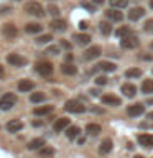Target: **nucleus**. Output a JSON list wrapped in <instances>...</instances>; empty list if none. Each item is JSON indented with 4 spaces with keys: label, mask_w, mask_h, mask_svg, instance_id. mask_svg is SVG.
I'll use <instances>...</instances> for the list:
<instances>
[{
    "label": "nucleus",
    "mask_w": 153,
    "mask_h": 158,
    "mask_svg": "<svg viewBox=\"0 0 153 158\" xmlns=\"http://www.w3.org/2000/svg\"><path fill=\"white\" fill-rule=\"evenodd\" d=\"M15 104H17V96L15 94H3L2 97H0V109L2 110H8V109H12Z\"/></svg>",
    "instance_id": "nucleus-1"
},
{
    "label": "nucleus",
    "mask_w": 153,
    "mask_h": 158,
    "mask_svg": "<svg viewBox=\"0 0 153 158\" xmlns=\"http://www.w3.org/2000/svg\"><path fill=\"white\" fill-rule=\"evenodd\" d=\"M25 12L28 15H33V17H43L44 15V10L38 2H28L25 5Z\"/></svg>",
    "instance_id": "nucleus-2"
},
{
    "label": "nucleus",
    "mask_w": 153,
    "mask_h": 158,
    "mask_svg": "<svg viewBox=\"0 0 153 158\" xmlns=\"http://www.w3.org/2000/svg\"><path fill=\"white\" fill-rule=\"evenodd\" d=\"M64 109H66L68 112H71V114H82L84 110H86V107H84L79 101H74V99L72 101H68Z\"/></svg>",
    "instance_id": "nucleus-3"
},
{
    "label": "nucleus",
    "mask_w": 153,
    "mask_h": 158,
    "mask_svg": "<svg viewBox=\"0 0 153 158\" xmlns=\"http://www.w3.org/2000/svg\"><path fill=\"white\" fill-rule=\"evenodd\" d=\"M36 71L41 74V76H51L53 74V64L48 61H41L36 64Z\"/></svg>",
    "instance_id": "nucleus-4"
},
{
    "label": "nucleus",
    "mask_w": 153,
    "mask_h": 158,
    "mask_svg": "<svg viewBox=\"0 0 153 158\" xmlns=\"http://www.w3.org/2000/svg\"><path fill=\"white\" fill-rule=\"evenodd\" d=\"M7 61L12 64V66H25L27 64V58H23V56H20V54L17 53H12V54H8L7 56Z\"/></svg>",
    "instance_id": "nucleus-5"
},
{
    "label": "nucleus",
    "mask_w": 153,
    "mask_h": 158,
    "mask_svg": "<svg viewBox=\"0 0 153 158\" xmlns=\"http://www.w3.org/2000/svg\"><path fill=\"white\" fill-rule=\"evenodd\" d=\"M120 44L122 48H127V49H132V48H137L138 46V38L135 35H130V36H125L120 40Z\"/></svg>",
    "instance_id": "nucleus-6"
},
{
    "label": "nucleus",
    "mask_w": 153,
    "mask_h": 158,
    "mask_svg": "<svg viewBox=\"0 0 153 158\" xmlns=\"http://www.w3.org/2000/svg\"><path fill=\"white\" fill-rule=\"evenodd\" d=\"M143 110H145L143 104H132V106L127 107V114H128L130 117H138V115H142Z\"/></svg>",
    "instance_id": "nucleus-7"
},
{
    "label": "nucleus",
    "mask_w": 153,
    "mask_h": 158,
    "mask_svg": "<svg viewBox=\"0 0 153 158\" xmlns=\"http://www.w3.org/2000/svg\"><path fill=\"white\" fill-rule=\"evenodd\" d=\"M5 128H7L10 133H17V132H20V130L23 128V122L15 118V120H10L7 125H5Z\"/></svg>",
    "instance_id": "nucleus-8"
},
{
    "label": "nucleus",
    "mask_w": 153,
    "mask_h": 158,
    "mask_svg": "<svg viewBox=\"0 0 153 158\" xmlns=\"http://www.w3.org/2000/svg\"><path fill=\"white\" fill-rule=\"evenodd\" d=\"M138 143L145 148H153V135L142 133V135H138Z\"/></svg>",
    "instance_id": "nucleus-9"
},
{
    "label": "nucleus",
    "mask_w": 153,
    "mask_h": 158,
    "mask_svg": "<svg viewBox=\"0 0 153 158\" xmlns=\"http://www.w3.org/2000/svg\"><path fill=\"white\" fill-rule=\"evenodd\" d=\"M105 17L109 20H112V22H120V20L123 18V15H122V12L118 8H109L105 12Z\"/></svg>",
    "instance_id": "nucleus-10"
},
{
    "label": "nucleus",
    "mask_w": 153,
    "mask_h": 158,
    "mask_svg": "<svg viewBox=\"0 0 153 158\" xmlns=\"http://www.w3.org/2000/svg\"><path fill=\"white\" fill-rule=\"evenodd\" d=\"M102 104H105V106H120V99L117 96H112V94H105V96H102Z\"/></svg>",
    "instance_id": "nucleus-11"
},
{
    "label": "nucleus",
    "mask_w": 153,
    "mask_h": 158,
    "mask_svg": "<svg viewBox=\"0 0 153 158\" xmlns=\"http://www.w3.org/2000/svg\"><path fill=\"white\" fill-rule=\"evenodd\" d=\"M3 35H5V38L13 40V38L18 35V30H17V27H15V25L8 23V25H5V27H3Z\"/></svg>",
    "instance_id": "nucleus-12"
},
{
    "label": "nucleus",
    "mask_w": 153,
    "mask_h": 158,
    "mask_svg": "<svg viewBox=\"0 0 153 158\" xmlns=\"http://www.w3.org/2000/svg\"><path fill=\"white\" fill-rule=\"evenodd\" d=\"M68 127H69V118H66V117H59L53 125L54 132H63L64 128H68Z\"/></svg>",
    "instance_id": "nucleus-13"
},
{
    "label": "nucleus",
    "mask_w": 153,
    "mask_h": 158,
    "mask_svg": "<svg viewBox=\"0 0 153 158\" xmlns=\"http://www.w3.org/2000/svg\"><path fill=\"white\" fill-rule=\"evenodd\" d=\"M143 13H145V10H143L142 7H135V8H132L130 12H128V18H130L132 22H137L138 18L143 17Z\"/></svg>",
    "instance_id": "nucleus-14"
},
{
    "label": "nucleus",
    "mask_w": 153,
    "mask_h": 158,
    "mask_svg": "<svg viewBox=\"0 0 153 158\" xmlns=\"http://www.w3.org/2000/svg\"><path fill=\"white\" fill-rule=\"evenodd\" d=\"M101 53H102L101 46H91L86 51V54H84V58H86V59H94V58H97Z\"/></svg>",
    "instance_id": "nucleus-15"
},
{
    "label": "nucleus",
    "mask_w": 153,
    "mask_h": 158,
    "mask_svg": "<svg viewBox=\"0 0 153 158\" xmlns=\"http://www.w3.org/2000/svg\"><path fill=\"white\" fill-rule=\"evenodd\" d=\"M33 87H35V84L31 81H28V79H23V81L18 82V91L20 92H28V91H31Z\"/></svg>",
    "instance_id": "nucleus-16"
},
{
    "label": "nucleus",
    "mask_w": 153,
    "mask_h": 158,
    "mask_svg": "<svg viewBox=\"0 0 153 158\" xmlns=\"http://www.w3.org/2000/svg\"><path fill=\"white\" fill-rule=\"evenodd\" d=\"M44 147V140L43 138H35L28 143V150H41Z\"/></svg>",
    "instance_id": "nucleus-17"
},
{
    "label": "nucleus",
    "mask_w": 153,
    "mask_h": 158,
    "mask_svg": "<svg viewBox=\"0 0 153 158\" xmlns=\"http://www.w3.org/2000/svg\"><path fill=\"white\" fill-rule=\"evenodd\" d=\"M122 92L125 94L127 97H133L137 94V87L133 86V84H123V86H122Z\"/></svg>",
    "instance_id": "nucleus-18"
},
{
    "label": "nucleus",
    "mask_w": 153,
    "mask_h": 158,
    "mask_svg": "<svg viewBox=\"0 0 153 158\" xmlns=\"http://www.w3.org/2000/svg\"><path fill=\"white\" fill-rule=\"evenodd\" d=\"M112 150V140H109V138H105V140H102L101 147H99V152L102 153V155H107L109 152Z\"/></svg>",
    "instance_id": "nucleus-19"
},
{
    "label": "nucleus",
    "mask_w": 153,
    "mask_h": 158,
    "mask_svg": "<svg viewBox=\"0 0 153 158\" xmlns=\"http://www.w3.org/2000/svg\"><path fill=\"white\" fill-rule=\"evenodd\" d=\"M66 27H68V25H66L64 20H53V22H51V28L56 30V31H64Z\"/></svg>",
    "instance_id": "nucleus-20"
},
{
    "label": "nucleus",
    "mask_w": 153,
    "mask_h": 158,
    "mask_svg": "<svg viewBox=\"0 0 153 158\" xmlns=\"http://www.w3.org/2000/svg\"><path fill=\"white\" fill-rule=\"evenodd\" d=\"M74 40H76V43H79V44H89L91 36L86 33H79V35H74Z\"/></svg>",
    "instance_id": "nucleus-21"
},
{
    "label": "nucleus",
    "mask_w": 153,
    "mask_h": 158,
    "mask_svg": "<svg viewBox=\"0 0 153 158\" xmlns=\"http://www.w3.org/2000/svg\"><path fill=\"white\" fill-rule=\"evenodd\" d=\"M86 132L89 135H99V133H101V125H99V123H89L86 127Z\"/></svg>",
    "instance_id": "nucleus-22"
},
{
    "label": "nucleus",
    "mask_w": 153,
    "mask_h": 158,
    "mask_svg": "<svg viewBox=\"0 0 153 158\" xmlns=\"http://www.w3.org/2000/svg\"><path fill=\"white\" fill-rule=\"evenodd\" d=\"M53 110V106H43V107H36L33 110L35 115H46V114H49Z\"/></svg>",
    "instance_id": "nucleus-23"
},
{
    "label": "nucleus",
    "mask_w": 153,
    "mask_h": 158,
    "mask_svg": "<svg viewBox=\"0 0 153 158\" xmlns=\"http://www.w3.org/2000/svg\"><path fill=\"white\" fill-rule=\"evenodd\" d=\"M53 155H54V150L51 147H43L39 150V158H53Z\"/></svg>",
    "instance_id": "nucleus-24"
},
{
    "label": "nucleus",
    "mask_w": 153,
    "mask_h": 158,
    "mask_svg": "<svg viewBox=\"0 0 153 158\" xmlns=\"http://www.w3.org/2000/svg\"><path fill=\"white\" fill-rule=\"evenodd\" d=\"M99 69H102V71H115L117 66L114 63H109V61H102V63H99Z\"/></svg>",
    "instance_id": "nucleus-25"
},
{
    "label": "nucleus",
    "mask_w": 153,
    "mask_h": 158,
    "mask_svg": "<svg viewBox=\"0 0 153 158\" xmlns=\"http://www.w3.org/2000/svg\"><path fill=\"white\" fill-rule=\"evenodd\" d=\"M61 71H63L64 74H69V76H72V74L77 73V68L74 66V64H63V66H61Z\"/></svg>",
    "instance_id": "nucleus-26"
},
{
    "label": "nucleus",
    "mask_w": 153,
    "mask_h": 158,
    "mask_svg": "<svg viewBox=\"0 0 153 158\" xmlns=\"http://www.w3.org/2000/svg\"><path fill=\"white\" fill-rule=\"evenodd\" d=\"M41 25L39 23H28L27 27H25V30H27V33H39L41 31Z\"/></svg>",
    "instance_id": "nucleus-27"
},
{
    "label": "nucleus",
    "mask_w": 153,
    "mask_h": 158,
    "mask_svg": "<svg viewBox=\"0 0 153 158\" xmlns=\"http://www.w3.org/2000/svg\"><path fill=\"white\" fill-rule=\"evenodd\" d=\"M99 30H101L102 35H110L112 33V27H110V23H107V22L99 23Z\"/></svg>",
    "instance_id": "nucleus-28"
},
{
    "label": "nucleus",
    "mask_w": 153,
    "mask_h": 158,
    "mask_svg": "<svg viewBox=\"0 0 153 158\" xmlns=\"http://www.w3.org/2000/svg\"><path fill=\"white\" fill-rule=\"evenodd\" d=\"M142 91L145 94H151L153 92V79H147V81L142 84Z\"/></svg>",
    "instance_id": "nucleus-29"
},
{
    "label": "nucleus",
    "mask_w": 153,
    "mask_h": 158,
    "mask_svg": "<svg viewBox=\"0 0 153 158\" xmlns=\"http://www.w3.org/2000/svg\"><path fill=\"white\" fill-rule=\"evenodd\" d=\"M110 5H112L114 8L122 10V8H125L127 5H128V0H110Z\"/></svg>",
    "instance_id": "nucleus-30"
},
{
    "label": "nucleus",
    "mask_w": 153,
    "mask_h": 158,
    "mask_svg": "<svg viewBox=\"0 0 153 158\" xmlns=\"http://www.w3.org/2000/svg\"><path fill=\"white\" fill-rule=\"evenodd\" d=\"M130 35H133V33H132V30L128 28V27H120V28L117 30V36H120V38L130 36Z\"/></svg>",
    "instance_id": "nucleus-31"
},
{
    "label": "nucleus",
    "mask_w": 153,
    "mask_h": 158,
    "mask_svg": "<svg viewBox=\"0 0 153 158\" xmlns=\"http://www.w3.org/2000/svg\"><path fill=\"white\" fill-rule=\"evenodd\" d=\"M125 76L127 77H140L142 71L138 68H130V69H127V71H125Z\"/></svg>",
    "instance_id": "nucleus-32"
},
{
    "label": "nucleus",
    "mask_w": 153,
    "mask_h": 158,
    "mask_svg": "<svg viewBox=\"0 0 153 158\" xmlns=\"http://www.w3.org/2000/svg\"><path fill=\"white\" fill-rule=\"evenodd\" d=\"M79 132H81V130H79V127H69L68 132H66V135H68L69 140H74V138L79 135Z\"/></svg>",
    "instance_id": "nucleus-33"
},
{
    "label": "nucleus",
    "mask_w": 153,
    "mask_h": 158,
    "mask_svg": "<svg viewBox=\"0 0 153 158\" xmlns=\"http://www.w3.org/2000/svg\"><path fill=\"white\" fill-rule=\"evenodd\" d=\"M30 101H31L33 104L43 102V101H44V94H43V92H33L31 96H30Z\"/></svg>",
    "instance_id": "nucleus-34"
},
{
    "label": "nucleus",
    "mask_w": 153,
    "mask_h": 158,
    "mask_svg": "<svg viewBox=\"0 0 153 158\" xmlns=\"http://www.w3.org/2000/svg\"><path fill=\"white\" fill-rule=\"evenodd\" d=\"M48 12H49V15H53V17H58V15H59V8L56 7V5H49V7H48Z\"/></svg>",
    "instance_id": "nucleus-35"
},
{
    "label": "nucleus",
    "mask_w": 153,
    "mask_h": 158,
    "mask_svg": "<svg viewBox=\"0 0 153 158\" xmlns=\"http://www.w3.org/2000/svg\"><path fill=\"white\" fill-rule=\"evenodd\" d=\"M51 40H53L51 35H43V36L36 38V41H38V43H48V41H51Z\"/></svg>",
    "instance_id": "nucleus-36"
},
{
    "label": "nucleus",
    "mask_w": 153,
    "mask_h": 158,
    "mask_svg": "<svg viewBox=\"0 0 153 158\" xmlns=\"http://www.w3.org/2000/svg\"><path fill=\"white\" fill-rule=\"evenodd\" d=\"M46 53H49V54H58V53H59V48H58V46H49V48L46 49Z\"/></svg>",
    "instance_id": "nucleus-37"
},
{
    "label": "nucleus",
    "mask_w": 153,
    "mask_h": 158,
    "mask_svg": "<svg viewBox=\"0 0 153 158\" xmlns=\"http://www.w3.org/2000/svg\"><path fill=\"white\" fill-rule=\"evenodd\" d=\"M81 5H82V7L86 8V10H89V12H94V8H96V7H94V5H92V3H87V2H82Z\"/></svg>",
    "instance_id": "nucleus-38"
},
{
    "label": "nucleus",
    "mask_w": 153,
    "mask_h": 158,
    "mask_svg": "<svg viewBox=\"0 0 153 158\" xmlns=\"http://www.w3.org/2000/svg\"><path fill=\"white\" fill-rule=\"evenodd\" d=\"M105 82H107V79L104 77V76H99V77H96V84H99V86H104Z\"/></svg>",
    "instance_id": "nucleus-39"
},
{
    "label": "nucleus",
    "mask_w": 153,
    "mask_h": 158,
    "mask_svg": "<svg viewBox=\"0 0 153 158\" xmlns=\"http://www.w3.org/2000/svg\"><path fill=\"white\" fill-rule=\"evenodd\" d=\"M145 30H153V20H148L145 23Z\"/></svg>",
    "instance_id": "nucleus-40"
},
{
    "label": "nucleus",
    "mask_w": 153,
    "mask_h": 158,
    "mask_svg": "<svg viewBox=\"0 0 153 158\" xmlns=\"http://www.w3.org/2000/svg\"><path fill=\"white\" fill-rule=\"evenodd\" d=\"M79 28H81V30H86V28H87V22H79Z\"/></svg>",
    "instance_id": "nucleus-41"
},
{
    "label": "nucleus",
    "mask_w": 153,
    "mask_h": 158,
    "mask_svg": "<svg viewBox=\"0 0 153 158\" xmlns=\"http://www.w3.org/2000/svg\"><path fill=\"white\" fill-rule=\"evenodd\" d=\"M61 44H63V48H66V49H71V44H69L68 41H61Z\"/></svg>",
    "instance_id": "nucleus-42"
},
{
    "label": "nucleus",
    "mask_w": 153,
    "mask_h": 158,
    "mask_svg": "<svg viewBox=\"0 0 153 158\" xmlns=\"http://www.w3.org/2000/svg\"><path fill=\"white\" fill-rule=\"evenodd\" d=\"M89 92H91L92 96H99V91H97V89H91V91H89Z\"/></svg>",
    "instance_id": "nucleus-43"
},
{
    "label": "nucleus",
    "mask_w": 153,
    "mask_h": 158,
    "mask_svg": "<svg viewBox=\"0 0 153 158\" xmlns=\"http://www.w3.org/2000/svg\"><path fill=\"white\" fill-rule=\"evenodd\" d=\"M142 58H143V59H153L151 54H142Z\"/></svg>",
    "instance_id": "nucleus-44"
},
{
    "label": "nucleus",
    "mask_w": 153,
    "mask_h": 158,
    "mask_svg": "<svg viewBox=\"0 0 153 158\" xmlns=\"http://www.w3.org/2000/svg\"><path fill=\"white\" fill-rule=\"evenodd\" d=\"M92 112H97V114H102L104 110H102V109H96V107H94V109H92Z\"/></svg>",
    "instance_id": "nucleus-45"
},
{
    "label": "nucleus",
    "mask_w": 153,
    "mask_h": 158,
    "mask_svg": "<svg viewBox=\"0 0 153 158\" xmlns=\"http://www.w3.org/2000/svg\"><path fill=\"white\" fill-rule=\"evenodd\" d=\"M3 74H5V73H3V68H2V66H0V79H2V77H3Z\"/></svg>",
    "instance_id": "nucleus-46"
},
{
    "label": "nucleus",
    "mask_w": 153,
    "mask_h": 158,
    "mask_svg": "<svg viewBox=\"0 0 153 158\" xmlns=\"http://www.w3.org/2000/svg\"><path fill=\"white\" fill-rule=\"evenodd\" d=\"M33 125H35V127H39V125H41V122H38V120H35V122H33Z\"/></svg>",
    "instance_id": "nucleus-47"
},
{
    "label": "nucleus",
    "mask_w": 153,
    "mask_h": 158,
    "mask_svg": "<svg viewBox=\"0 0 153 158\" xmlns=\"http://www.w3.org/2000/svg\"><path fill=\"white\" fill-rule=\"evenodd\" d=\"M147 118H151V120H153V112H148V115H147Z\"/></svg>",
    "instance_id": "nucleus-48"
},
{
    "label": "nucleus",
    "mask_w": 153,
    "mask_h": 158,
    "mask_svg": "<svg viewBox=\"0 0 153 158\" xmlns=\"http://www.w3.org/2000/svg\"><path fill=\"white\" fill-rule=\"evenodd\" d=\"M92 2H94V3H102L104 0H92Z\"/></svg>",
    "instance_id": "nucleus-49"
},
{
    "label": "nucleus",
    "mask_w": 153,
    "mask_h": 158,
    "mask_svg": "<svg viewBox=\"0 0 153 158\" xmlns=\"http://www.w3.org/2000/svg\"><path fill=\"white\" fill-rule=\"evenodd\" d=\"M148 104H150V106H151V104H153V99H148Z\"/></svg>",
    "instance_id": "nucleus-50"
},
{
    "label": "nucleus",
    "mask_w": 153,
    "mask_h": 158,
    "mask_svg": "<svg viewBox=\"0 0 153 158\" xmlns=\"http://www.w3.org/2000/svg\"><path fill=\"white\" fill-rule=\"evenodd\" d=\"M135 158H143L142 155H135Z\"/></svg>",
    "instance_id": "nucleus-51"
},
{
    "label": "nucleus",
    "mask_w": 153,
    "mask_h": 158,
    "mask_svg": "<svg viewBox=\"0 0 153 158\" xmlns=\"http://www.w3.org/2000/svg\"><path fill=\"white\" fill-rule=\"evenodd\" d=\"M150 7H151V8H153V0H151V2H150Z\"/></svg>",
    "instance_id": "nucleus-52"
},
{
    "label": "nucleus",
    "mask_w": 153,
    "mask_h": 158,
    "mask_svg": "<svg viewBox=\"0 0 153 158\" xmlns=\"http://www.w3.org/2000/svg\"><path fill=\"white\" fill-rule=\"evenodd\" d=\"M151 48H153V43H151Z\"/></svg>",
    "instance_id": "nucleus-53"
},
{
    "label": "nucleus",
    "mask_w": 153,
    "mask_h": 158,
    "mask_svg": "<svg viewBox=\"0 0 153 158\" xmlns=\"http://www.w3.org/2000/svg\"><path fill=\"white\" fill-rule=\"evenodd\" d=\"M151 31H153V30H151Z\"/></svg>",
    "instance_id": "nucleus-54"
}]
</instances>
